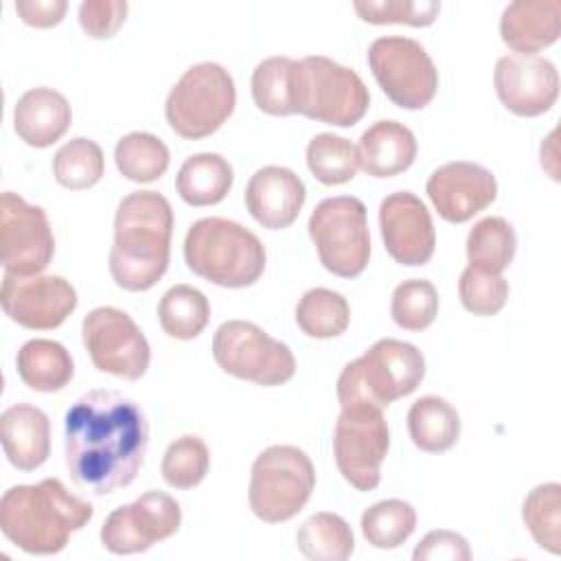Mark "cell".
<instances>
[{
    "mask_svg": "<svg viewBox=\"0 0 561 561\" xmlns=\"http://www.w3.org/2000/svg\"><path fill=\"white\" fill-rule=\"evenodd\" d=\"M149 423L140 405L116 390H90L64 421L66 469L92 495L129 486L147 454Z\"/></svg>",
    "mask_w": 561,
    "mask_h": 561,
    "instance_id": "cell-1",
    "label": "cell"
},
{
    "mask_svg": "<svg viewBox=\"0 0 561 561\" xmlns=\"http://www.w3.org/2000/svg\"><path fill=\"white\" fill-rule=\"evenodd\" d=\"M173 208L158 191L125 195L114 215L110 274L125 291H147L167 272Z\"/></svg>",
    "mask_w": 561,
    "mask_h": 561,
    "instance_id": "cell-2",
    "label": "cell"
},
{
    "mask_svg": "<svg viewBox=\"0 0 561 561\" xmlns=\"http://www.w3.org/2000/svg\"><path fill=\"white\" fill-rule=\"evenodd\" d=\"M94 515V506L70 493L61 480L44 478L37 484H18L0 497V528L26 554H57L72 533Z\"/></svg>",
    "mask_w": 561,
    "mask_h": 561,
    "instance_id": "cell-3",
    "label": "cell"
},
{
    "mask_svg": "<svg viewBox=\"0 0 561 561\" xmlns=\"http://www.w3.org/2000/svg\"><path fill=\"white\" fill-rule=\"evenodd\" d=\"M188 270L219 287L241 289L254 285L267 263L265 245L245 226L224 219H197L184 237Z\"/></svg>",
    "mask_w": 561,
    "mask_h": 561,
    "instance_id": "cell-4",
    "label": "cell"
},
{
    "mask_svg": "<svg viewBox=\"0 0 561 561\" xmlns=\"http://www.w3.org/2000/svg\"><path fill=\"white\" fill-rule=\"evenodd\" d=\"M425 377L423 353L403 340L383 337L348 362L337 377V401L346 405L388 408L412 394Z\"/></svg>",
    "mask_w": 561,
    "mask_h": 561,
    "instance_id": "cell-5",
    "label": "cell"
},
{
    "mask_svg": "<svg viewBox=\"0 0 561 561\" xmlns=\"http://www.w3.org/2000/svg\"><path fill=\"white\" fill-rule=\"evenodd\" d=\"M289 94L294 114L333 127H353L370 105V94L362 77L324 55L294 59Z\"/></svg>",
    "mask_w": 561,
    "mask_h": 561,
    "instance_id": "cell-6",
    "label": "cell"
},
{
    "mask_svg": "<svg viewBox=\"0 0 561 561\" xmlns=\"http://www.w3.org/2000/svg\"><path fill=\"white\" fill-rule=\"evenodd\" d=\"M316 489L311 458L296 445H270L250 471V511L265 524H280L296 517Z\"/></svg>",
    "mask_w": 561,
    "mask_h": 561,
    "instance_id": "cell-7",
    "label": "cell"
},
{
    "mask_svg": "<svg viewBox=\"0 0 561 561\" xmlns=\"http://www.w3.org/2000/svg\"><path fill=\"white\" fill-rule=\"evenodd\" d=\"M237 88L232 75L215 61H199L184 70L171 88L164 116L169 127L186 138L199 140L215 134L234 112Z\"/></svg>",
    "mask_w": 561,
    "mask_h": 561,
    "instance_id": "cell-8",
    "label": "cell"
},
{
    "mask_svg": "<svg viewBox=\"0 0 561 561\" xmlns=\"http://www.w3.org/2000/svg\"><path fill=\"white\" fill-rule=\"evenodd\" d=\"M307 228L324 270L340 278H355L366 270L370 230L362 199L353 195L322 199L313 208Z\"/></svg>",
    "mask_w": 561,
    "mask_h": 561,
    "instance_id": "cell-9",
    "label": "cell"
},
{
    "mask_svg": "<svg viewBox=\"0 0 561 561\" xmlns=\"http://www.w3.org/2000/svg\"><path fill=\"white\" fill-rule=\"evenodd\" d=\"M217 366L256 386H280L296 375L291 348L248 320H228L213 335Z\"/></svg>",
    "mask_w": 561,
    "mask_h": 561,
    "instance_id": "cell-10",
    "label": "cell"
},
{
    "mask_svg": "<svg viewBox=\"0 0 561 561\" xmlns=\"http://www.w3.org/2000/svg\"><path fill=\"white\" fill-rule=\"evenodd\" d=\"M368 66L386 96L403 110H423L438 92V70L412 37H377L368 46Z\"/></svg>",
    "mask_w": 561,
    "mask_h": 561,
    "instance_id": "cell-11",
    "label": "cell"
},
{
    "mask_svg": "<svg viewBox=\"0 0 561 561\" xmlns=\"http://www.w3.org/2000/svg\"><path fill=\"white\" fill-rule=\"evenodd\" d=\"M390 447L383 410L375 405L342 408L333 430V458L342 478L357 491L381 482V462Z\"/></svg>",
    "mask_w": 561,
    "mask_h": 561,
    "instance_id": "cell-12",
    "label": "cell"
},
{
    "mask_svg": "<svg viewBox=\"0 0 561 561\" xmlns=\"http://www.w3.org/2000/svg\"><path fill=\"white\" fill-rule=\"evenodd\" d=\"M81 340L96 370L136 381L151 362V346L134 318L116 307H96L81 322Z\"/></svg>",
    "mask_w": 561,
    "mask_h": 561,
    "instance_id": "cell-13",
    "label": "cell"
},
{
    "mask_svg": "<svg viewBox=\"0 0 561 561\" xmlns=\"http://www.w3.org/2000/svg\"><path fill=\"white\" fill-rule=\"evenodd\" d=\"M55 254V237L42 206L13 191L0 195V261L4 272L42 274Z\"/></svg>",
    "mask_w": 561,
    "mask_h": 561,
    "instance_id": "cell-14",
    "label": "cell"
},
{
    "mask_svg": "<svg viewBox=\"0 0 561 561\" xmlns=\"http://www.w3.org/2000/svg\"><path fill=\"white\" fill-rule=\"evenodd\" d=\"M182 508L164 491H145L136 502L114 508L101 526V543L112 554H138L180 530Z\"/></svg>",
    "mask_w": 561,
    "mask_h": 561,
    "instance_id": "cell-15",
    "label": "cell"
},
{
    "mask_svg": "<svg viewBox=\"0 0 561 561\" xmlns=\"http://www.w3.org/2000/svg\"><path fill=\"white\" fill-rule=\"evenodd\" d=\"M2 311L15 324L33 331H50L66 322L77 309V291L57 274H13L4 272L0 289Z\"/></svg>",
    "mask_w": 561,
    "mask_h": 561,
    "instance_id": "cell-16",
    "label": "cell"
},
{
    "mask_svg": "<svg viewBox=\"0 0 561 561\" xmlns=\"http://www.w3.org/2000/svg\"><path fill=\"white\" fill-rule=\"evenodd\" d=\"M379 230L388 254L408 267L425 265L436 250V230L427 206L410 191H397L379 204Z\"/></svg>",
    "mask_w": 561,
    "mask_h": 561,
    "instance_id": "cell-17",
    "label": "cell"
},
{
    "mask_svg": "<svg viewBox=\"0 0 561 561\" xmlns=\"http://www.w3.org/2000/svg\"><path fill=\"white\" fill-rule=\"evenodd\" d=\"M497 99L517 116H539L559 96L557 66L539 55H504L493 70Z\"/></svg>",
    "mask_w": 561,
    "mask_h": 561,
    "instance_id": "cell-18",
    "label": "cell"
},
{
    "mask_svg": "<svg viewBox=\"0 0 561 561\" xmlns=\"http://www.w3.org/2000/svg\"><path fill=\"white\" fill-rule=\"evenodd\" d=\"M425 191L445 221L465 224L493 204L497 197V180L478 162L454 160L432 171Z\"/></svg>",
    "mask_w": 561,
    "mask_h": 561,
    "instance_id": "cell-19",
    "label": "cell"
},
{
    "mask_svg": "<svg viewBox=\"0 0 561 561\" xmlns=\"http://www.w3.org/2000/svg\"><path fill=\"white\" fill-rule=\"evenodd\" d=\"M307 199L305 182L287 167L270 164L252 173L245 186V208L267 230L289 228Z\"/></svg>",
    "mask_w": 561,
    "mask_h": 561,
    "instance_id": "cell-20",
    "label": "cell"
},
{
    "mask_svg": "<svg viewBox=\"0 0 561 561\" xmlns=\"http://www.w3.org/2000/svg\"><path fill=\"white\" fill-rule=\"evenodd\" d=\"M502 42L515 55H535L561 35V0H515L500 18Z\"/></svg>",
    "mask_w": 561,
    "mask_h": 561,
    "instance_id": "cell-21",
    "label": "cell"
},
{
    "mask_svg": "<svg viewBox=\"0 0 561 561\" xmlns=\"http://www.w3.org/2000/svg\"><path fill=\"white\" fill-rule=\"evenodd\" d=\"M0 440L15 469L35 471L50 454V421L33 403H13L0 416Z\"/></svg>",
    "mask_w": 561,
    "mask_h": 561,
    "instance_id": "cell-22",
    "label": "cell"
},
{
    "mask_svg": "<svg viewBox=\"0 0 561 561\" xmlns=\"http://www.w3.org/2000/svg\"><path fill=\"white\" fill-rule=\"evenodd\" d=\"M72 125V110L68 99L46 85L26 90L13 110L15 134L35 149L50 147Z\"/></svg>",
    "mask_w": 561,
    "mask_h": 561,
    "instance_id": "cell-23",
    "label": "cell"
},
{
    "mask_svg": "<svg viewBox=\"0 0 561 561\" xmlns=\"http://www.w3.org/2000/svg\"><path fill=\"white\" fill-rule=\"evenodd\" d=\"M416 138L399 121L373 123L357 142L359 169L370 178H394L408 171L416 160Z\"/></svg>",
    "mask_w": 561,
    "mask_h": 561,
    "instance_id": "cell-24",
    "label": "cell"
},
{
    "mask_svg": "<svg viewBox=\"0 0 561 561\" xmlns=\"http://www.w3.org/2000/svg\"><path fill=\"white\" fill-rule=\"evenodd\" d=\"M234 171L230 162L210 151L188 156L178 175H175V191L178 195L195 208L219 204L232 188Z\"/></svg>",
    "mask_w": 561,
    "mask_h": 561,
    "instance_id": "cell-25",
    "label": "cell"
},
{
    "mask_svg": "<svg viewBox=\"0 0 561 561\" xmlns=\"http://www.w3.org/2000/svg\"><path fill=\"white\" fill-rule=\"evenodd\" d=\"M18 375L35 392H59L75 377V362L64 344L35 337L22 344L15 357Z\"/></svg>",
    "mask_w": 561,
    "mask_h": 561,
    "instance_id": "cell-26",
    "label": "cell"
},
{
    "mask_svg": "<svg viewBox=\"0 0 561 561\" xmlns=\"http://www.w3.org/2000/svg\"><path fill=\"white\" fill-rule=\"evenodd\" d=\"M408 432L421 451L443 454L460 438V414L447 399L425 394L408 410Z\"/></svg>",
    "mask_w": 561,
    "mask_h": 561,
    "instance_id": "cell-27",
    "label": "cell"
},
{
    "mask_svg": "<svg viewBox=\"0 0 561 561\" xmlns=\"http://www.w3.org/2000/svg\"><path fill=\"white\" fill-rule=\"evenodd\" d=\"M465 245L471 267L486 274H502L513 263L517 234L504 217L491 215L473 224Z\"/></svg>",
    "mask_w": 561,
    "mask_h": 561,
    "instance_id": "cell-28",
    "label": "cell"
},
{
    "mask_svg": "<svg viewBox=\"0 0 561 561\" xmlns=\"http://www.w3.org/2000/svg\"><path fill=\"white\" fill-rule=\"evenodd\" d=\"M210 320V302L193 285L169 287L158 302V322L169 337L195 340Z\"/></svg>",
    "mask_w": 561,
    "mask_h": 561,
    "instance_id": "cell-29",
    "label": "cell"
},
{
    "mask_svg": "<svg viewBox=\"0 0 561 561\" xmlns=\"http://www.w3.org/2000/svg\"><path fill=\"white\" fill-rule=\"evenodd\" d=\"M296 546L311 561H346L355 550V537L344 517L320 511L296 533Z\"/></svg>",
    "mask_w": 561,
    "mask_h": 561,
    "instance_id": "cell-30",
    "label": "cell"
},
{
    "mask_svg": "<svg viewBox=\"0 0 561 561\" xmlns=\"http://www.w3.org/2000/svg\"><path fill=\"white\" fill-rule=\"evenodd\" d=\"M351 322L348 300L333 289L313 287L302 294L296 305V324L316 340H331L342 335Z\"/></svg>",
    "mask_w": 561,
    "mask_h": 561,
    "instance_id": "cell-31",
    "label": "cell"
},
{
    "mask_svg": "<svg viewBox=\"0 0 561 561\" xmlns=\"http://www.w3.org/2000/svg\"><path fill=\"white\" fill-rule=\"evenodd\" d=\"M362 535L379 550H394L403 546L416 528V511L410 502L390 497L368 506L362 513Z\"/></svg>",
    "mask_w": 561,
    "mask_h": 561,
    "instance_id": "cell-32",
    "label": "cell"
},
{
    "mask_svg": "<svg viewBox=\"0 0 561 561\" xmlns=\"http://www.w3.org/2000/svg\"><path fill=\"white\" fill-rule=\"evenodd\" d=\"M114 160L123 178L131 182H156L169 169V147L149 131L125 134L114 147Z\"/></svg>",
    "mask_w": 561,
    "mask_h": 561,
    "instance_id": "cell-33",
    "label": "cell"
},
{
    "mask_svg": "<svg viewBox=\"0 0 561 561\" xmlns=\"http://www.w3.org/2000/svg\"><path fill=\"white\" fill-rule=\"evenodd\" d=\"M307 167L311 175L327 186L346 184L359 169L357 145L329 131L316 134L307 145Z\"/></svg>",
    "mask_w": 561,
    "mask_h": 561,
    "instance_id": "cell-34",
    "label": "cell"
},
{
    "mask_svg": "<svg viewBox=\"0 0 561 561\" xmlns=\"http://www.w3.org/2000/svg\"><path fill=\"white\" fill-rule=\"evenodd\" d=\"M105 173L103 149L85 136H77L57 149L53 158L55 180L70 191L94 186Z\"/></svg>",
    "mask_w": 561,
    "mask_h": 561,
    "instance_id": "cell-35",
    "label": "cell"
},
{
    "mask_svg": "<svg viewBox=\"0 0 561 561\" xmlns=\"http://www.w3.org/2000/svg\"><path fill=\"white\" fill-rule=\"evenodd\" d=\"M522 519L535 543L552 554L561 552V484H537L522 504Z\"/></svg>",
    "mask_w": 561,
    "mask_h": 561,
    "instance_id": "cell-36",
    "label": "cell"
},
{
    "mask_svg": "<svg viewBox=\"0 0 561 561\" xmlns=\"http://www.w3.org/2000/svg\"><path fill=\"white\" fill-rule=\"evenodd\" d=\"M210 467V449L197 434H184L175 438L162 456V478L169 486L188 491L197 486Z\"/></svg>",
    "mask_w": 561,
    "mask_h": 561,
    "instance_id": "cell-37",
    "label": "cell"
},
{
    "mask_svg": "<svg viewBox=\"0 0 561 561\" xmlns=\"http://www.w3.org/2000/svg\"><path fill=\"white\" fill-rule=\"evenodd\" d=\"M294 59L291 57H267L256 64L252 70L250 88L254 105L270 116H289L294 114L291 94H289V75Z\"/></svg>",
    "mask_w": 561,
    "mask_h": 561,
    "instance_id": "cell-38",
    "label": "cell"
},
{
    "mask_svg": "<svg viewBox=\"0 0 561 561\" xmlns=\"http://www.w3.org/2000/svg\"><path fill=\"white\" fill-rule=\"evenodd\" d=\"M390 316L405 331H423L438 316V291L425 278H408L392 291Z\"/></svg>",
    "mask_w": 561,
    "mask_h": 561,
    "instance_id": "cell-39",
    "label": "cell"
},
{
    "mask_svg": "<svg viewBox=\"0 0 561 561\" xmlns=\"http://www.w3.org/2000/svg\"><path fill=\"white\" fill-rule=\"evenodd\" d=\"M355 13L370 24H410L430 26L440 13L436 0H357Z\"/></svg>",
    "mask_w": 561,
    "mask_h": 561,
    "instance_id": "cell-40",
    "label": "cell"
},
{
    "mask_svg": "<svg viewBox=\"0 0 561 561\" xmlns=\"http://www.w3.org/2000/svg\"><path fill=\"white\" fill-rule=\"evenodd\" d=\"M458 296L473 316H495L508 300V283L502 274H486L469 265L460 274Z\"/></svg>",
    "mask_w": 561,
    "mask_h": 561,
    "instance_id": "cell-41",
    "label": "cell"
},
{
    "mask_svg": "<svg viewBox=\"0 0 561 561\" xmlns=\"http://www.w3.org/2000/svg\"><path fill=\"white\" fill-rule=\"evenodd\" d=\"M127 11L129 4L125 0H83L79 4V24L85 35L107 39L123 26Z\"/></svg>",
    "mask_w": 561,
    "mask_h": 561,
    "instance_id": "cell-42",
    "label": "cell"
},
{
    "mask_svg": "<svg viewBox=\"0 0 561 561\" xmlns=\"http://www.w3.org/2000/svg\"><path fill=\"white\" fill-rule=\"evenodd\" d=\"M414 561H469L471 548L460 533L454 530H430L412 552Z\"/></svg>",
    "mask_w": 561,
    "mask_h": 561,
    "instance_id": "cell-43",
    "label": "cell"
},
{
    "mask_svg": "<svg viewBox=\"0 0 561 561\" xmlns=\"http://www.w3.org/2000/svg\"><path fill=\"white\" fill-rule=\"evenodd\" d=\"M15 11L24 24L35 28H50L64 20L68 11V2L66 0H18Z\"/></svg>",
    "mask_w": 561,
    "mask_h": 561,
    "instance_id": "cell-44",
    "label": "cell"
}]
</instances>
